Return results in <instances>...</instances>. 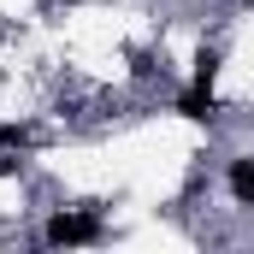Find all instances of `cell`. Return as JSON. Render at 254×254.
Instances as JSON below:
<instances>
[{"label":"cell","mask_w":254,"mask_h":254,"mask_svg":"<svg viewBox=\"0 0 254 254\" xmlns=\"http://www.w3.org/2000/svg\"><path fill=\"white\" fill-rule=\"evenodd\" d=\"M101 237H107L101 207H60V213L42 225V243H48L54 254H60V249H65V254H71V249H95Z\"/></svg>","instance_id":"6da1fadb"},{"label":"cell","mask_w":254,"mask_h":254,"mask_svg":"<svg viewBox=\"0 0 254 254\" xmlns=\"http://www.w3.org/2000/svg\"><path fill=\"white\" fill-rule=\"evenodd\" d=\"M225 184H231V195H237L243 207H254V154H237V160H231Z\"/></svg>","instance_id":"7a4b0ae2"},{"label":"cell","mask_w":254,"mask_h":254,"mask_svg":"<svg viewBox=\"0 0 254 254\" xmlns=\"http://www.w3.org/2000/svg\"><path fill=\"white\" fill-rule=\"evenodd\" d=\"M178 113L201 125V119H213V113H219V101H213V89H201V83H190V89L178 95Z\"/></svg>","instance_id":"3957f363"},{"label":"cell","mask_w":254,"mask_h":254,"mask_svg":"<svg viewBox=\"0 0 254 254\" xmlns=\"http://www.w3.org/2000/svg\"><path fill=\"white\" fill-rule=\"evenodd\" d=\"M219 60H225V48H213V42H207V48L195 54V77H190V83H201V89H213V77H219Z\"/></svg>","instance_id":"277c9868"},{"label":"cell","mask_w":254,"mask_h":254,"mask_svg":"<svg viewBox=\"0 0 254 254\" xmlns=\"http://www.w3.org/2000/svg\"><path fill=\"white\" fill-rule=\"evenodd\" d=\"M30 142H36V130H30V125H0V148H18V154H24Z\"/></svg>","instance_id":"5b68a950"},{"label":"cell","mask_w":254,"mask_h":254,"mask_svg":"<svg viewBox=\"0 0 254 254\" xmlns=\"http://www.w3.org/2000/svg\"><path fill=\"white\" fill-rule=\"evenodd\" d=\"M30 254H54V249H48V243H42V249H30Z\"/></svg>","instance_id":"8992f818"}]
</instances>
